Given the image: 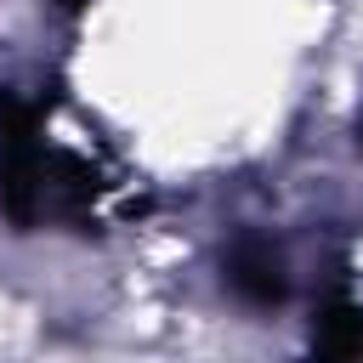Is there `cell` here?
<instances>
[{
	"mask_svg": "<svg viewBox=\"0 0 363 363\" xmlns=\"http://www.w3.org/2000/svg\"><path fill=\"white\" fill-rule=\"evenodd\" d=\"M233 267H238V272H233V284H238V289H255L261 301L284 289V278H278V261H267V255H238Z\"/></svg>",
	"mask_w": 363,
	"mask_h": 363,
	"instance_id": "1",
	"label": "cell"
}]
</instances>
